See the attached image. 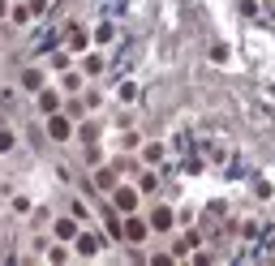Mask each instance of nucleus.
I'll list each match as a JSON object with an SVG mask.
<instances>
[{
  "mask_svg": "<svg viewBox=\"0 0 275 266\" xmlns=\"http://www.w3.org/2000/svg\"><path fill=\"white\" fill-rule=\"evenodd\" d=\"M125 236H129V240H142V236H146V223H142V219H129Z\"/></svg>",
  "mask_w": 275,
  "mask_h": 266,
  "instance_id": "nucleus-1",
  "label": "nucleus"
},
{
  "mask_svg": "<svg viewBox=\"0 0 275 266\" xmlns=\"http://www.w3.org/2000/svg\"><path fill=\"white\" fill-rule=\"evenodd\" d=\"M134 189H121V193H116V206H121V211H134Z\"/></svg>",
  "mask_w": 275,
  "mask_h": 266,
  "instance_id": "nucleus-2",
  "label": "nucleus"
},
{
  "mask_svg": "<svg viewBox=\"0 0 275 266\" xmlns=\"http://www.w3.org/2000/svg\"><path fill=\"white\" fill-rule=\"evenodd\" d=\"M56 236H61V240H69V236H78V227L69 223V219H61V223H56Z\"/></svg>",
  "mask_w": 275,
  "mask_h": 266,
  "instance_id": "nucleus-3",
  "label": "nucleus"
},
{
  "mask_svg": "<svg viewBox=\"0 0 275 266\" xmlns=\"http://www.w3.org/2000/svg\"><path fill=\"white\" fill-rule=\"evenodd\" d=\"M52 138H69V125H65V120H61V116H56V120H52Z\"/></svg>",
  "mask_w": 275,
  "mask_h": 266,
  "instance_id": "nucleus-4",
  "label": "nucleus"
},
{
  "mask_svg": "<svg viewBox=\"0 0 275 266\" xmlns=\"http://www.w3.org/2000/svg\"><path fill=\"white\" fill-rule=\"evenodd\" d=\"M155 227H172V211H155Z\"/></svg>",
  "mask_w": 275,
  "mask_h": 266,
  "instance_id": "nucleus-5",
  "label": "nucleus"
},
{
  "mask_svg": "<svg viewBox=\"0 0 275 266\" xmlns=\"http://www.w3.org/2000/svg\"><path fill=\"white\" fill-rule=\"evenodd\" d=\"M0 13H5V0H0Z\"/></svg>",
  "mask_w": 275,
  "mask_h": 266,
  "instance_id": "nucleus-6",
  "label": "nucleus"
}]
</instances>
